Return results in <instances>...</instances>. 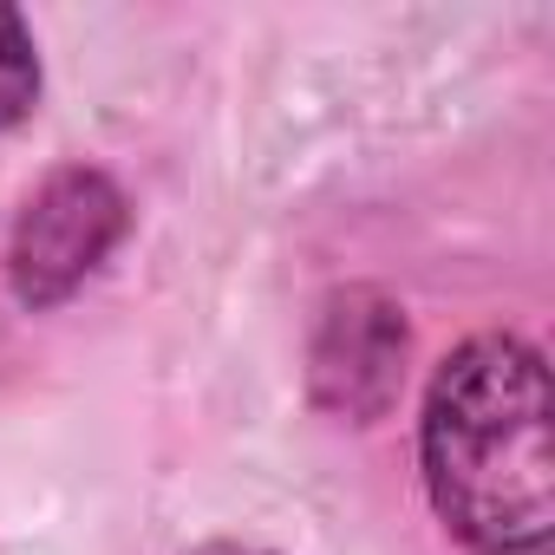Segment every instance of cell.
<instances>
[{
	"instance_id": "obj_3",
	"label": "cell",
	"mask_w": 555,
	"mask_h": 555,
	"mask_svg": "<svg viewBox=\"0 0 555 555\" xmlns=\"http://www.w3.org/2000/svg\"><path fill=\"white\" fill-rule=\"evenodd\" d=\"M399 373H405V314L373 288L334 295L314 334V399L327 412L373 418L399 392Z\"/></svg>"
},
{
	"instance_id": "obj_1",
	"label": "cell",
	"mask_w": 555,
	"mask_h": 555,
	"mask_svg": "<svg viewBox=\"0 0 555 555\" xmlns=\"http://www.w3.org/2000/svg\"><path fill=\"white\" fill-rule=\"evenodd\" d=\"M425 490L470 555H548L555 438L548 366L516 334L464 340L425 399Z\"/></svg>"
},
{
	"instance_id": "obj_5",
	"label": "cell",
	"mask_w": 555,
	"mask_h": 555,
	"mask_svg": "<svg viewBox=\"0 0 555 555\" xmlns=\"http://www.w3.org/2000/svg\"><path fill=\"white\" fill-rule=\"evenodd\" d=\"M190 555H268V548H255V542H203Z\"/></svg>"
},
{
	"instance_id": "obj_2",
	"label": "cell",
	"mask_w": 555,
	"mask_h": 555,
	"mask_svg": "<svg viewBox=\"0 0 555 555\" xmlns=\"http://www.w3.org/2000/svg\"><path fill=\"white\" fill-rule=\"evenodd\" d=\"M118 235H125L118 183L99 170H60L27 196V209L14 222L8 282L27 308H53L118 248Z\"/></svg>"
},
{
	"instance_id": "obj_4",
	"label": "cell",
	"mask_w": 555,
	"mask_h": 555,
	"mask_svg": "<svg viewBox=\"0 0 555 555\" xmlns=\"http://www.w3.org/2000/svg\"><path fill=\"white\" fill-rule=\"evenodd\" d=\"M40 99V53H34V34L21 21V8L0 0V131L21 125Z\"/></svg>"
}]
</instances>
